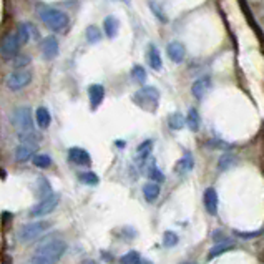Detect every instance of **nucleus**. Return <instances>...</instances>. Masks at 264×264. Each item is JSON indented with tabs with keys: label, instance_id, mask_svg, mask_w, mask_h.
Masks as SVG:
<instances>
[{
	"label": "nucleus",
	"instance_id": "f257e3e1",
	"mask_svg": "<svg viewBox=\"0 0 264 264\" xmlns=\"http://www.w3.org/2000/svg\"><path fill=\"white\" fill-rule=\"evenodd\" d=\"M65 251L67 243L60 238H53V240H48L42 246H39L32 259L25 264H56L60 261V257L65 254Z\"/></svg>",
	"mask_w": 264,
	"mask_h": 264
},
{
	"label": "nucleus",
	"instance_id": "f03ea898",
	"mask_svg": "<svg viewBox=\"0 0 264 264\" xmlns=\"http://www.w3.org/2000/svg\"><path fill=\"white\" fill-rule=\"evenodd\" d=\"M39 18L47 25L48 28L56 30V32H64L67 27L70 25V18L62 10H56L52 7H47V5H42L39 7Z\"/></svg>",
	"mask_w": 264,
	"mask_h": 264
},
{
	"label": "nucleus",
	"instance_id": "7ed1b4c3",
	"mask_svg": "<svg viewBox=\"0 0 264 264\" xmlns=\"http://www.w3.org/2000/svg\"><path fill=\"white\" fill-rule=\"evenodd\" d=\"M50 229V223L48 221H34V223H27L23 224L17 232V240L20 243H30L35 241L37 238H40L43 232H47Z\"/></svg>",
	"mask_w": 264,
	"mask_h": 264
},
{
	"label": "nucleus",
	"instance_id": "20e7f679",
	"mask_svg": "<svg viewBox=\"0 0 264 264\" xmlns=\"http://www.w3.org/2000/svg\"><path fill=\"white\" fill-rule=\"evenodd\" d=\"M10 122L18 130V133L34 131L32 127V110L28 106H17L10 113Z\"/></svg>",
	"mask_w": 264,
	"mask_h": 264
},
{
	"label": "nucleus",
	"instance_id": "39448f33",
	"mask_svg": "<svg viewBox=\"0 0 264 264\" xmlns=\"http://www.w3.org/2000/svg\"><path fill=\"white\" fill-rule=\"evenodd\" d=\"M133 100L136 102V105L141 106V108L148 110V111H155L156 106H158L160 93L155 86H144L140 92H136Z\"/></svg>",
	"mask_w": 264,
	"mask_h": 264
},
{
	"label": "nucleus",
	"instance_id": "423d86ee",
	"mask_svg": "<svg viewBox=\"0 0 264 264\" xmlns=\"http://www.w3.org/2000/svg\"><path fill=\"white\" fill-rule=\"evenodd\" d=\"M22 43L18 39L17 32H12L9 35H5V39L2 40V45H0V53L5 60H12L18 56V50H20Z\"/></svg>",
	"mask_w": 264,
	"mask_h": 264
},
{
	"label": "nucleus",
	"instance_id": "0eeeda50",
	"mask_svg": "<svg viewBox=\"0 0 264 264\" xmlns=\"http://www.w3.org/2000/svg\"><path fill=\"white\" fill-rule=\"evenodd\" d=\"M56 204H58V196H56V194H50V196L40 199L35 206H32L30 211H28V215L32 218L47 216V215H50V213L56 208Z\"/></svg>",
	"mask_w": 264,
	"mask_h": 264
},
{
	"label": "nucleus",
	"instance_id": "6e6552de",
	"mask_svg": "<svg viewBox=\"0 0 264 264\" xmlns=\"http://www.w3.org/2000/svg\"><path fill=\"white\" fill-rule=\"evenodd\" d=\"M30 81H32V73L28 70H15L7 77L5 85H7L10 90L17 92V90H22V88L27 86Z\"/></svg>",
	"mask_w": 264,
	"mask_h": 264
},
{
	"label": "nucleus",
	"instance_id": "1a4fd4ad",
	"mask_svg": "<svg viewBox=\"0 0 264 264\" xmlns=\"http://www.w3.org/2000/svg\"><path fill=\"white\" fill-rule=\"evenodd\" d=\"M18 39H20V43L22 45H25L27 42L30 40H35L39 39V30H37V27L34 23H28V22H23L18 25V28L15 30Z\"/></svg>",
	"mask_w": 264,
	"mask_h": 264
},
{
	"label": "nucleus",
	"instance_id": "9d476101",
	"mask_svg": "<svg viewBox=\"0 0 264 264\" xmlns=\"http://www.w3.org/2000/svg\"><path fill=\"white\" fill-rule=\"evenodd\" d=\"M37 150H39V144L37 143H20L18 146L15 148V160L17 161H27L32 158L34 160V156L37 155Z\"/></svg>",
	"mask_w": 264,
	"mask_h": 264
},
{
	"label": "nucleus",
	"instance_id": "9b49d317",
	"mask_svg": "<svg viewBox=\"0 0 264 264\" xmlns=\"http://www.w3.org/2000/svg\"><path fill=\"white\" fill-rule=\"evenodd\" d=\"M42 53L45 60H53L58 55V40L53 35H48L42 42Z\"/></svg>",
	"mask_w": 264,
	"mask_h": 264
},
{
	"label": "nucleus",
	"instance_id": "f8f14e48",
	"mask_svg": "<svg viewBox=\"0 0 264 264\" xmlns=\"http://www.w3.org/2000/svg\"><path fill=\"white\" fill-rule=\"evenodd\" d=\"M166 53L174 64H181L186 56V48L181 42H169L166 47Z\"/></svg>",
	"mask_w": 264,
	"mask_h": 264
},
{
	"label": "nucleus",
	"instance_id": "ddd939ff",
	"mask_svg": "<svg viewBox=\"0 0 264 264\" xmlns=\"http://www.w3.org/2000/svg\"><path fill=\"white\" fill-rule=\"evenodd\" d=\"M210 88H211V78L201 77V78H198L191 85V93H193V97L196 100H203L206 93L210 92Z\"/></svg>",
	"mask_w": 264,
	"mask_h": 264
},
{
	"label": "nucleus",
	"instance_id": "4468645a",
	"mask_svg": "<svg viewBox=\"0 0 264 264\" xmlns=\"http://www.w3.org/2000/svg\"><path fill=\"white\" fill-rule=\"evenodd\" d=\"M68 158H70V161H73L75 165H80V166H88L92 163L90 153L83 148H72L70 152H68Z\"/></svg>",
	"mask_w": 264,
	"mask_h": 264
},
{
	"label": "nucleus",
	"instance_id": "2eb2a0df",
	"mask_svg": "<svg viewBox=\"0 0 264 264\" xmlns=\"http://www.w3.org/2000/svg\"><path fill=\"white\" fill-rule=\"evenodd\" d=\"M88 97H90V105L93 110H97L100 105H102L103 98H105V88L103 85H90V88H88Z\"/></svg>",
	"mask_w": 264,
	"mask_h": 264
},
{
	"label": "nucleus",
	"instance_id": "dca6fc26",
	"mask_svg": "<svg viewBox=\"0 0 264 264\" xmlns=\"http://www.w3.org/2000/svg\"><path fill=\"white\" fill-rule=\"evenodd\" d=\"M204 208L211 216L218 213V193L215 188H206L204 190Z\"/></svg>",
	"mask_w": 264,
	"mask_h": 264
},
{
	"label": "nucleus",
	"instance_id": "f3484780",
	"mask_svg": "<svg viewBox=\"0 0 264 264\" xmlns=\"http://www.w3.org/2000/svg\"><path fill=\"white\" fill-rule=\"evenodd\" d=\"M35 120H37V125H39L42 130L48 128L50 122H52V116H50L48 108H45V106H39L35 111Z\"/></svg>",
	"mask_w": 264,
	"mask_h": 264
},
{
	"label": "nucleus",
	"instance_id": "a211bd4d",
	"mask_svg": "<svg viewBox=\"0 0 264 264\" xmlns=\"http://www.w3.org/2000/svg\"><path fill=\"white\" fill-rule=\"evenodd\" d=\"M103 28H105V34H106V37H108V39H115L116 34H118V28H120V22H118V18L110 15V17L105 18Z\"/></svg>",
	"mask_w": 264,
	"mask_h": 264
},
{
	"label": "nucleus",
	"instance_id": "6ab92c4d",
	"mask_svg": "<svg viewBox=\"0 0 264 264\" xmlns=\"http://www.w3.org/2000/svg\"><path fill=\"white\" fill-rule=\"evenodd\" d=\"M148 64H150V67L153 68V70H156V72L161 70L163 62H161L158 48H156L155 45H150V48H148Z\"/></svg>",
	"mask_w": 264,
	"mask_h": 264
},
{
	"label": "nucleus",
	"instance_id": "aec40b11",
	"mask_svg": "<svg viewBox=\"0 0 264 264\" xmlns=\"http://www.w3.org/2000/svg\"><path fill=\"white\" fill-rule=\"evenodd\" d=\"M160 185L158 183H153V181H150V183H146L143 186V194L144 198H146V201H150V203H153V201H156V198L160 196Z\"/></svg>",
	"mask_w": 264,
	"mask_h": 264
},
{
	"label": "nucleus",
	"instance_id": "412c9836",
	"mask_svg": "<svg viewBox=\"0 0 264 264\" xmlns=\"http://www.w3.org/2000/svg\"><path fill=\"white\" fill-rule=\"evenodd\" d=\"M193 166H194V161L191 158V155L186 153L183 158L176 163V171H178V173H188V171H191Z\"/></svg>",
	"mask_w": 264,
	"mask_h": 264
},
{
	"label": "nucleus",
	"instance_id": "4be33fe9",
	"mask_svg": "<svg viewBox=\"0 0 264 264\" xmlns=\"http://www.w3.org/2000/svg\"><path fill=\"white\" fill-rule=\"evenodd\" d=\"M186 125H188V128H190L191 131H198L199 130V113H198V110L191 108L190 111H188Z\"/></svg>",
	"mask_w": 264,
	"mask_h": 264
},
{
	"label": "nucleus",
	"instance_id": "5701e85b",
	"mask_svg": "<svg viewBox=\"0 0 264 264\" xmlns=\"http://www.w3.org/2000/svg\"><path fill=\"white\" fill-rule=\"evenodd\" d=\"M168 125L171 130H181L186 125V118L181 115V113H173V115L168 118Z\"/></svg>",
	"mask_w": 264,
	"mask_h": 264
},
{
	"label": "nucleus",
	"instance_id": "b1692460",
	"mask_svg": "<svg viewBox=\"0 0 264 264\" xmlns=\"http://www.w3.org/2000/svg\"><path fill=\"white\" fill-rule=\"evenodd\" d=\"M85 35H86V40L90 43H97L102 39V32H100V28L97 25H90V27H86L85 30Z\"/></svg>",
	"mask_w": 264,
	"mask_h": 264
},
{
	"label": "nucleus",
	"instance_id": "393cba45",
	"mask_svg": "<svg viewBox=\"0 0 264 264\" xmlns=\"http://www.w3.org/2000/svg\"><path fill=\"white\" fill-rule=\"evenodd\" d=\"M78 180H80L83 185H90V186H93V185H98V181H100V178L97 176V173H93V171H85V173H80V174H78Z\"/></svg>",
	"mask_w": 264,
	"mask_h": 264
},
{
	"label": "nucleus",
	"instance_id": "a878e982",
	"mask_svg": "<svg viewBox=\"0 0 264 264\" xmlns=\"http://www.w3.org/2000/svg\"><path fill=\"white\" fill-rule=\"evenodd\" d=\"M120 262L122 264H141V257H140V254L136 253V251H128L127 254L122 256Z\"/></svg>",
	"mask_w": 264,
	"mask_h": 264
},
{
	"label": "nucleus",
	"instance_id": "bb28decb",
	"mask_svg": "<svg viewBox=\"0 0 264 264\" xmlns=\"http://www.w3.org/2000/svg\"><path fill=\"white\" fill-rule=\"evenodd\" d=\"M32 163L37 168H48L50 165H52V158H50L48 155H35Z\"/></svg>",
	"mask_w": 264,
	"mask_h": 264
},
{
	"label": "nucleus",
	"instance_id": "cd10ccee",
	"mask_svg": "<svg viewBox=\"0 0 264 264\" xmlns=\"http://www.w3.org/2000/svg\"><path fill=\"white\" fill-rule=\"evenodd\" d=\"M131 77H133V80L138 81V83H143V81L146 80V70H144L141 65H135L131 68Z\"/></svg>",
	"mask_w": 264,
	"mask_h": 264
},
{
	"label": "nucleus",
	"instance_id": "c85d7f7f",
	"mask_svg": "<svg viewBox=\"0 0 264 264\" xmlns=\"http://www.w3.org/2000/svg\"><path fill=\"white\" fill-rule=\"evenodd\" d=\"M229 249H232V246L231 244H228V243H221V244H218V246H215L211 251H210V254H208V259H213V257H216V256H219V254H223V253H226V251H229Z\"/></svg>",
	"mask_w": 264,
	"mask_h": 264
},
{
	"label": "nucleus",
	"instance_id": "c756f323",
	"mask_svg": "<svg viewBox=\"0 0 264 264\" xmlns=\"http://www.w3.org/2000/svg\"><path fill=\"white\" fill-rule=\"evenodd\" d=\"M150 153H152V141L146 140L138 146V156H140V160H144V158H148Z\"/></svg>",
	"mask_w": 264,
	"mask_h": 264
},
{
	"label": "nucleus",
	"instance_id": "7c9ffc66",
	"mask_svg": "<svg viewBox=\"0 0 264 264\" xmlns=\"http://www.w3.org/2000/svg\"><path fill=\"white\" fill-rule=\"evenodd\" d=\"M163 244H165L166 248H173L178 244V236H176V232L173 231H166L165 236H163Z\"/></svg>",
	"mask_w": 264,
	"mask_h": 264
},
{
	"label": "nucleus",
	"instance_id": "2f4dec72",
	"mask_svg": "<svg viewBox=\"0 0 264 264\" xmlns=\"http://www.w3.org/2000/svg\"><path fill=\"white\" fill-rule=\"evenodd\" d=\"M148 176L153 183H161V181H165V176H163V173L156 166H152L148 169Z\"/></svg>",
	"mask_w": 264,
	"mask_h": 264
},
{
	"label": "nucleus",
	"instance_id": "473e14b6",
	"mask_svg": "<svg viewBox=\"0 0 264 264\" xmlns=\"http://www.w3.org/2000/svg\"><path fill=\"white\" fill-rule=\"evenodd\" d=\"M262 231H254V232H243V231H236V234L238 236H241L244 238V240H251V238H254V236H259Z\"/></svg>",
	"mask_w": 264,
	"mask_h": 264
},
{
	"label": "nucleus",
	"instance_id": "72a5a7b5",
	"mask_svg": "<svg viewBox=\"0 0 264 264\" xmlns=\"http://www.w3.org/2000/svg\"><path fill=\"white\" fill-rule=\"evenodd\" d=\"M27 62H28V58H25V56H15V62H14L15 65H14V67H15V68H17V67L20 68V67H23L25 64H27Z\"/></svg>",
	"mask_w": 264,
	"mask_h": 264
},
{
	"label": "nucleus",
	"instance_id": "f704fd0d",
	"mask_svg": "<svg viewBox=\"0 0 264 264\" xmlns=\"http://www.w3.org/2000/svg\"><path fill=\"white\" fill-rule=\"evenodd\" d=\"M81 264H98L97 261H92V259H88V261H83Z\"/></svg>",
	"mask_w": 264,
	"mask_h": 264
},
{
	"label": "nucleus",
	"instance_id": "c9c22d12",
	"mask_svg": "<svg viewBox=\"0 0 264 264\" xmlns=\"http://www.w3.org/2000/svg\"><path fill=\"white\" fill-rule=\"evenodd\" d=\"M181 264H198V262H181Z\"/></svg>",
	"mask_w": 264,
	"mask_h": 264
}]
</instances>
